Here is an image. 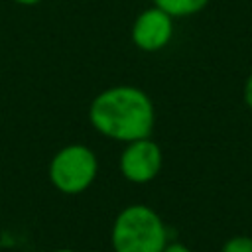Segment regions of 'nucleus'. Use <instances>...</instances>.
<instances>
[{
  "label": "nucleus",
  "instance_id": "1",
  "mask_svg": "<svg viewBox=\"0 0 252 252\" xmlns=\"http://www.w3.org/2000/svg\"><path fill=\"white\" fill-rule=\"evenodd\" d=\"M89 118L100 134L118 142H134L150 136L154 104L136 87H112L93 100Z\"/></svg>",
  "mask_w": 252,
  "mask_h": 252
},
{
  "label": "nucleus",
  "instance_id": "2",
  "mask_svg": "<svg viewBox=\"0 0 252 252\" xmlns=\"http://www.w3.org/2000/svg\"><path fill=\"white\" fill-rule=\"evenodd\" d=\"M110 240L114 252H161L167 244V228L152 207L130 205L114 219Z\"/></svg>",
  "mask_w": 252,
  "mask_h": 252
},
{
  "label": "nucleus",
  "instance_id": "3",
  "mask_svg": "<svg viewBox=\"0 0 252 252\" xmlns=\"http://www.w3.org/2000/svg\"><path fill=\"white\" fill-rule=\"evenodd\" d=\"M96 169L94 154L87 146L71 144L53 156L49 163V179L61 193L75 195L94 181Z\"/></svg>",
  "mask_w": 252,
  "mask_h": 252
},
{
  "label": "nucleus",
  "instance_id": "4",
  "mask_svg": "<svg viewBox=\"0 0 252 252\" xmlns=\"http://www.w3.org/2000/svg\"><path fill=\"white\" fill-rule=\"evenodd\" d=\"M161 169V150L150 138L128 142L120 156V171L132 183H148Z\"/></svg>",
  "mask_w": 252,
  "mask_h": 252
},
{
  "label": "nucleus",
  "instance_id": "5",
  "mask_svg": "<svg viewBox=\"0 0 252 252\" xmlns=\"http://www.w3.org/2000/svg\"><path fill=\"white\" fill-rule=\"evenodd\" d=\"M173 35V18L158 6L144 10L132 28V39L136 47L144 51H158L169 43Z\"/></svg>",
  "mask_w": 252,
  "mask_h": 252
},
{
  "label": "nucleus",
  "instance_id": "6",
  "mask_svg": "<svg viewBox=\"0 0 252 252\" xmlns=\"http://www.w3.org/2000/svg\"><path fill=\"white\" fill-rule=\"evenodd\" d=\"M154 4L159 10L167 12L171 18H183L201 12L209 4V0H154Z\"/></svg>",
  "mask_w": 252,
  "mask_h": 252
},
{
  "label": "nucleus",
  "instance_id": "7",
  "mask_svg": "<svg viewBox=\"0 0 252 252\" xmlns=\"http://www.w3.org/2000/svg\"><path fill=\"white\" fill-rule=\"evenodd\" d=\"M220 252H252V238L250 236H232L222 244Z\"/></svg>",
  "mask_w": 252,
  "mask_h": 252
},
{
  "label": "nucleus",
  "instance_id": "8",
  "mask_svg": "<svg viewBox=\"0 0 252 252\" xmlns=\"http://www.w3.org/2000/svg\"><path fill=\"white\" fill-rule=\"evenodd\" d=\"M244 102L248 104V108H252V75L244 83Z\"/></svg>",
  "mask_w": 252,
  "mask_h": 252
},
{
  "label": "nucleus",
  "instance_id": "9",
  "mask_svg": "<svg viewBox=\"0 0 252 252\" xmlns=\"http://www.w3.org/2000/svg\"><path fill=\"white\" fill-rule=\"evenodd\" d=\"M161 252H191V250L181 242H167Z\"/></svg>",
  "mask_w": 252,
  "mask_h": 252
},
{
  "label": "nucleus",
  "instance_id": "10",
  "mask_svg": "<svg viewBox=\"0 0 252 252\" xmlns=\"http://www.w3.org/2000/svg\"><path fill=\"white\" fill-rule=\"evenodd\" d=\"M18 4H24V6H33V4H37V2H41V0H16Z\"/></svg>",
  "mask_w": 252,
  "mask_h": 252
},
{
  "label": "nucleus",
  "instance_id": "11",
  "mask_svg": "<svg viewBox=\"0 0 252 252\" xmlns=\"http://www.w3.org/2000/svg\"><path fill=\"white\" fill-rule=\"evenodd\" d=\"M53 252H75V250H71V248H59V250H53Z\"/></svg>",
  "mask_w": 252,
  "mask_h": 252
}]
</instances>
